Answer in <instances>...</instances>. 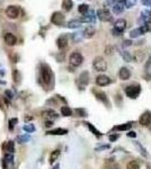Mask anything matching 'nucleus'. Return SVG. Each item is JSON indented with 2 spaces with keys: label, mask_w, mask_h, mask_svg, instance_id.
<instances>
[{
  "label": "nucleus",
  "mask_w": 151,
  "mask_h": 169,
  "mask_svg": "<svg viewBox=\"0 0 151 169\" xmlns=\"http://www.w3.org/2000/svg\"><path fill=\"white\" fill-rule=\"evenodd\" d=\"M41 79H42V83L47 87L53 82V74H52L51 68L47 64L41 66Z\"/></svg>",
  "instance_id": "1"
},
{
  "label": "nucleus",
  "mask_w": 151,
  "mask_h": 169,
  "mask_svg": "<svg viewBox=\"0 0 151 169\" xmlns=\"http://www.w3.org/2000/svg\"><path fill=\"white\" fill-rule=\"evenodd\" d=\"M141 93V86L138 85V83H134V85H130L125 88V94L129 98H132V99H135L139 97Z\"/></svg>",
  "instance_id": "2"
},
{
  "label": "nucleus",
  "mask_w": 151,
  "mask_h": 169,
  "mask_svg": "<svg viewBox=\"0 0 151 169\" xmlns=\"http://www.w3.org/2000/svg\"><path fill=\"white\" fill-rule=\"evenodd\" d=\"M93 66L96 71H99V72H103L107 69V64H106V61L103 59L101 57H97L95 58L93 61Z\"/></svg>",
  "instance_id": "3"
},
{
  "label": "nucleus",
  "mask_w": 151,
  "mask_h": 169,
  "mask_svg": "<svg viewBox=\"0 0 151 169\" xmlns=\"http://www.w3.org/2000/svg\"><path fill=\"white\" fill-rule=\"evenodd\" d=\"M88 83H89V74H88V71H84V72L80 74L79 78H78V81H77L78 88H79L80 90H84Z\"/></svg>",
  "instance_id": "4"
},
{
  "label": "nucleus",
  "mask_w": 151,
  "mask_h": 169,
  "mask_svg": "<svg viewBox=\"0 0 151 169\" xmlns=\"http://www.w3.org/2000/svg\"><path fill=\"white\" fill-rule=\"evenodd\" d=\"M82 61H84V57L79 52H73L69 58V62L72 66H79L82 63Z\"/></svg>",
  "instance_id": "5"
},
{
  "label": "nucleus",
  "mask_w": 151,
  "mask_h": 169,
  "mask_svg": "<svg viewBox=\"0 0 151 169\" xmlns=\"http://www.w3.org/2000/svg\"><path fill=\"white\" fill-rule=\"evenodd\" d=\"M51 23L57 25V26H61L63 23H65V15L61 13V11H55L52 14L51 17Z\"/></svg>",
  "instance_id": "6"
},
{
  "label": "nucleus",
  "mask_w": 151,
  "mask_h": 169,
  "mask_svg": "<svg viewBox=\"0 0 151 169\" xmlns=\"http://www.w3.org/2000/svg\"><path fill=\"white\" fill-rule=\"evenodd\" d=\"M97 17H98V19L101 21V22H111L112 19H113V16L112 14L106 10V9H99L98 11H97Z\"/></svg>",
  "instance_id": "7"
},
{
  "label": "nucleus",
  "mask_w": 151,
  "mask_h": 169,
  "mask_svg": "<svg viewBox=\"0 0 151 169\" xmlns=\"http://www.w3.org/2000/svg\"><path fill=\"white\" fill-rule=\"evenodd\" d=\"M6 15L10 19H16L19 16V8L18 6H8L6 9Z\"/></svg>",
  "instance_id": "8"
},
{
  "label": "nucleus",
  "mask_w": 151,
  "mask_h": 169,
  "mask_svg": "<svg viewBox=\"0 0 151 169\" xmlns=\"http://www.w3.org/2000/svg\"><path fill=\"white\" fill-rule=\"evenodd\" d=\"M111 82H112L111 78H109L108 76H105V74H101V76H98V77L96 78V83H97L98 86H101V87L108 86Z\"/></svg>",
  "instance_id": "9"
},
{
  "label": "nucleus",
  "mask_w": 151,
  "mask_h": 169,
  "mask_svg": "<svg viewBox=\"0 0 151 169\" xmlns=\"http://www.w3.org/2000/svg\"><path fill=\"white\" fill-rule=\"evenodd\" d=\"M81 23H95L96 22V16H95V11L94 10H89L85 15L81 17L80 19Z\"/></svg>",
  "instance_id": "10"
},
{
  "label": "nucleus",
  "mask_w": 151,
  "mask_h": 169,
  "mask_svg": "<svg viewBox=\"0 0 151 169\" xmlns=\"http://www.w3.org/2000/svg\"><path fill=\"white\" fill-rule=\"evenodd\" d=\"M114 28H115L118 33H121L122 34L124 30L126 28V21L125 19H123V18H120V19H117L114 24Z\"/></svg>",
  "instance_id": "11"
},
{
  "label": "nucleus",
  "mask_w": 151,
  "mask_h": 169,
  "mask_svg": "<svg viewBox=\"0 0 151 169\" xmlns=\"http://www.w3.org/2000/svg\"><path fill=\"white\" fill-rule=\"evenodd\" d=\"M139 122H140V124H142V125L150 124L151 123V112H149V110L144 112L143 114L140 116V118H139Z\"/></svg>",
  "instance_id": "12"
},
{
  "label": "nucleus",
  "mask_w": 151,
  "mask_h": 169,
  "mask_svg": "<svg viewBox=\"0 0 151 169\" xmlns=\"http://www.w3.org/2000/svg\"><path fill=\"white\" fill-rule=\"evenodd\" d=\"M95 96H96V98L101 102L103 104H105L106 106H109V100H108L107 96L105 93H103V91H95Z\"/></svg>",
  "instance_id": "13"
},
{
  "label": "nucleus",
  "mask_w": 151,
  "mask_h": 169,
  "mask_svg": "<svg viewBox=\"0 0 151 169\" xmlns=\"http://www.w3.org/2000/svg\"><path fill=\"white\" fill-rule=\"evenodd\" d=\"M5 42H6L7 45L13 46V45H15L17 43V38H16V36L13 33H6L5 34Z\"/></svg>",
  "instance_id": "14"
},
{
  "label": "nucleus",
  "mask_w": 151,
  "mask_h": 169,
  "mask_svg": "<svg viewBox=\"0 0 151 169\" xmlns=\"http://www.w3.org/2000/svg\"><path fill=\"white\" fill-rule=\"evenodd\" d=\"M57 45H58V47L60 50H63L65 47H67V45H68V36L67 35H61L57 40Z\"/></svg>",
  "instance_id": "15"
},
{
  "label": "nucleus",
  "mask_w": 151,
  "mask_h": 169,
  "mask_svg": "<svg viewBox=\"0 0 151 169\" xmlns=\"http://www.w3.org/2000/svg\"><path fill=\"white\" fill-rule=\"evenodd\" d=\"M118 76H120V78H121L122 80H129L130 77H131V72H130V70L128 69V68L123 66V68L120 69Z\"/></svg>",
  "instance_id": "16"
},
{
  "label": "nucleus",
  "mask_w": 151,
  "mask_h": 169,
  "mask_svg": "<svg viewBox=\"0 0 151 169\" xmlns=\"http://www.w3.org/2000/svg\"><path fill=\"white\" fill-rule=\"evenodd\" d=\"M67 133H68V130H65V129H55V130L47 131L46 134H50V135H65Z\"/></svg>",
  "instance_id": "17"
},
{
  "label": "nucleus",
  "mask_w": 151,
  "mask_h": 169,
  "mask_svg": "<svg viewBox=\"0 0 151 169\" xmlns=\"http://www.w3.org/2000/svg\"><path fill=\"white\" fill-rule=\"evenodd\" d=\"M95 33H96V30H95V27H94V26H87L86 30H84L85 37H87V38L93 37L94 35H95Z\"/></svg>",
  "instance_id": "18"
},
{
  "label": "nucleus",
  "mask_w": 151,
  "mask_h": 169,
  "mask_svg": "<svg viewBox=\"0 0 151 169\" xmlns=\"http://www.w3.org/2000/svg\"><path fill=\"white\" fill-rule=\"evenodd\" d=\"M84 37H85L84 32H76V33H72V41L76 42V43H78V42H80V41H82Z\"/></svg>",
  "instance_id": "19"
},
{
  "label": "nucleus",
  "mask_w": 151,
  "mask_h": 169,
  "mask_svg": "<svg viewBox=\"0 0 151 169\" xmlns=\"http://www.w3.org/2000/svg\"><path fill=\"white\" fill-rule=\"evenodd\" d=\"M42 114H43L44 117L50 118V121H51V120H54V118L58 117V114H57V113H55V112H54V110H45V112H43Z\"/></svg>",
  "instance_id": "20"
},
{
  "label": "nucleus",
  "mask_w": 151,
  "mask_h": 169,
  "mask_svg": "<svg viewBox=\"0 0 151 169\" xmlns=\"http://www.w3.org/2000/svg\"><path fill=\"white\" fill-rule=\"evenodd\" d=\"M73 7V2H72V0H63L62 1V8H63V10L65 11H70Z\"/></svg>",
  "instance_id": "21"
},
{
  "label": "nucleus",
  "mask_w": 151,
  "mask_h": 169,
  "mask_svg": "<svg viewBox=\"0 0 151 169\" xmlns=\"http://www.w3.org/2000/svg\"><path fill=\"white\" fill-rule=\"evenodd\" d=\"M134 144H135V147H137V149L139 150V152L142 154L143 157H148V152H147V149L140 143V142H138V141H135L134 142Z\"/></svg>",
  "instance_id": "22"
},
{
  "label": "nucleus",
  "mask_w": 151,
  "mask_h": 169,
  "mask_svg": "<svg viewBox=\"0 0 151 169\" xmlns=\"http://www.w3.org/2000/svg\"><path fill=\"white\" fill-rule=\"evenodd\" d=\"M143 33H142V30H141V27H138V28H134V30H132L130 32V37L131 38H137L139 37L140 35H142Z\"/></svg>",
  "instance_id": "23"
},
{
  "label": "nucleus",
  "mask_w": 151,
  "mask_h": 169,
  "mask_svg": "<svg viewBox=\"0 0 151 169\" xmlns=\"http://www.w3.org/2000/svg\"><path fill=\"white\" fill-rule=\"evenodd\" d=\"M131 129V124L130 123H126V124H121V125H116L113 127L114 131H128Z\"/></svg>",
  "instance_id": "24"
},
{
  "label": "nucleus",
  "mask_w": 151,
  "mask_h": 169,
  "mask_svg": "<svg viewBox=\"0 0 151 169\" xmlns=\"http://www.w3.org/2000/svg\"><path fill=\"white\" fill-rule=\"evenodd\" d=\"M80 26H81V22L80 21H76V19L67 23V27H69V28H79Z\"/></svg>",
  "instance_id": "25"
},
{
  "label": "nucleus",
  "mask_w": 151,
  "mask_h": 169,
  "mask_svg": "<svg viewBox=\"0 0 151 169\" xmlns=\"http://www.w3.org/2000/svg\"><path fill=\"white\" fill-rule=\"evenodd\" d=\"M112 9H113V13H114V14L118 15V14L122 13L123 9H124V8H123V4H118V2H117V4H114Z\"/></svg>",
  "instance_id": "26"
},
{
  "label": "nucleus",
  "mask_w": 151,
  "mask_h": 169,
  "mask_svg": "<svg viewBox=\"0 0 151 169\" xmlns=\"http://www.w3.org/2000/svg\"><path fill=\"white\" fill-rule=\"evenodd\" d=\"M84 124H86L87 126H88V129H89V130H90V131H91V132H93L94 134L96 135V136H98V138H99V136H101V133L99 132V131H98V130H97L95 126H93V125L90 124V123H88V122H85Z\"/></svg>",
  "instance_id": "27"
},
{
  "label": "nucleus",
  "mask_w": 151,
  "mask_h": 169,
  "mask_svg": "<svg viewBox=\"0 0 151 169\" xmlns=\"http://www.w3.org/2000/svg\"><path fill=\"white\" fill-rule=\"evenodd\" d=\"M59 156H60V150H54L52 153L50 154V163H54L55 160H58Z\"/></svg>",
  "instance_id": "28"
},
{
  "label": "nucleus",
  "mask_w": 151,
  "mask_h": 169,
  "mask_svg": "<svg viewBox=\"0 0 151 169\" xmlns=\"http://www.w3.org/2000/svg\"><path fill=\"white\" fill-rule=\"evenodd\" d=\"M121 57L123 58L124 61H126V62H132V55L130 54V52L128 51H121Z\"/></svg>",
  "instance_id": "29"
},
{
  "label": "nucleus",
  "mask_w": 151,
  "mask_h": 169,
  "mask_svg": "<svg viewBox=\"0 0 151 169\" xmlns=\"http://www.w3.org/2000/svg\"><path fill=\"white\" fill-rule=\"evenodd\" d=\"M61 114H62L63 116H71L72 110L71 108L68 107V106H62V107H61Z\"/></svg>",
  "instance_id": "30"
},
{
  "label": "nucleus",
  "mask_w": 151,
  "mask_h": 169,
  "mask_svg": "<svg viewBox=\"0 0 151 169\" xmlns=\"http://www.w3.org/2000/svg\"><path fill=\"white\" fill-rule=\"evenodd\" d=\"M5 149H6V151L7 152H9V153H13L15 150V143L14 141H8L7 143H6V147H5Z\"/></svg>",
  "instance_id": "31"
},
{
  "label": "nucleus",
  "mask_w": 151,
  "mask_h": 169,
  "mask_svg": "<svg viewBox=\"0 0 151 169\" xmlns=\"http://www.w3.org/2000/svg\"><path fill=\"white\" fill-rule=\"evenodd\" d=\"M140 19H142L143 22H148V21H150L151 19V13L150 11H148V10H143L142 13H141V18Z\"/></svg>",
  "instance_id": "32"
},
{
  "label": "nucleus",
  "mask_w": 151,
  "mask_h": 169,
  "mask_svg": "<svg viewBox=\"0 0 151 169\" xmlns=\"http://www.w3.org/2000/svg\"><path fill=\"white\" fill-rule=\"evenodd\" d=\"M78 11H79L80 14H82V15H85L86 13L89 11V6L86 5V4H81L79 7H78Z\"/></svg>",
  "instance_id": "33"
},
{
  "label": "nucleus",
  "mask_w": 151,
  "mask_h": 169,
  "mask_svg": "<svg viewBox=\"0 0 151 169\" xmlns=\"http://www.w3.org/2000/svg\"><path fill=\"white\" fill-rule=\"evenodd\" d=\"M13 78H14V81L16 83H18L21 81V79H22V76H21L19 71L17 69H14V71H13Z\"/></svg>",
  "instance_id": "34"
},
{
  "label": "nucleus",
  "mask_w": 151,
  "mask_h": 169,
  "mask_svg": "<svg viewBox=\"0 0 151 169\" xmlns=\"http://www.w3.org/2000/svg\"><path fill=\"white\" fill-rule=\"evenodd\" d=\"M23 130H24V131H26V132H28V133H32V132H34V131H35V126H34L33 124L24 125Z\"/></svg>",
  "instance_id": "35"
},
{
  "label": "nucleus",
  "mask_w": 151,
  "mask_h": 169,
  "mask_svg": "<svg viewBox=\"0 0 151 169\" xmlns=\"http://www.w3.org/2000/svg\"><path fill=\"white\" fill-rule=\"evenodd\" d=\"M126 168L128 169H140V166H139V163L137 161H130L128 163V166H126Z\"/></svg>",
  "instance_id": "36"
},
{
  "label": "nucleus",
  "mask_w": 151,
  "mask_h": 169,
  "mask_svg": "<svg viewBox=\"0 0 151 169\" xmlns=\"http://www.w3.org/2000/svg\"><path fill=\"white\" fill-rule=\"evenodd\" d=\"M135 4H137V0H125V2H124V5H125V7L126 8L134 7Z\"/></svg>",
  "instance_id": "37"
},
{
  "label": "nucleus",
  "mask_w": 151,
  "mask_h": 169,
  "mask_svg": "<svg viewBox=\"0 0 151 169\" xmlns=\"http://www.w3.org/2000/svg\"><path fill=\"white\" fill-rule=\"evenodd\" d=\"M18 122V120L17 118H11V120H9V130L10 131H13L15 127V125H16V123Z\"/></svg>",
  "instance_id": "38"
},
{
  "label": "nucleus",
  "mask_w": 151,
  "mask_h": 169,
  "mask_svg": "<svg viewBox=\"0 0 151 169\" xmlns=\"http://www.w3.org/2000/svg\"><path fill=\"white\" fill-rule=\"evenodd\" d=\"M5 160L7 162H9V163H11L13 160H14V156H13V153H9V152H8V153L5 156Z\"/></svg>",
  "instance_id": "39"
},
{
  "label": "nucleus",
  "mask_w": 151,
  "mask_h": 169,
  "mask_svg": "<svg viewBox=\"0 0 151 169\" xmlns=\"http://www.w3.org/2000/svg\"><path fill=\"white\" fill-rule=\"evenodd\" d=\"M76 113L78 114V116H81V117H82V116H86V115H87L86 110H82V108H77V110H76Z\"/></svg>",
  "instance_id": "40"
},
{
  "label": "nucleus",
  "mask_w": 151,
  "mask_h": 169,
  "mask_svg": "<svg viewBox=\"0 0 151 169\" xmlns=\"http://www.w3.org/2000/svg\"><path fill=\"white\" fill-rule=\"evenodd\" d=\"M17 140L21 141V143H22V142H27V141L29 140V136H18Z\"/></svg>",
  "instance_id": "41"
},
{
  "label": "nucleus",
  "mask_w": 151,
  "mask_h": 169,
  "mask_svg": "<svg viewBox=\"0 0 151 169\" xmlns=\"http://www.w3.org/2000/svg\"><path fill=\"white\" fill-rule=\"evenodd\" d=\"M5 95L7 96V97H8V98H9V99H11V98L14 97V95H13V93H11L10 90H6V91H5Z\"/></svg>",
  "instance_id": "42"
},
{
  "label": "nucleus",
  "mask_w": 151,
  "mask_h": 169,
  "mask_svg": "<svg viewBox=\"0 0 151 169\" xmlns=\"http://www.w3.org/2000/svg\"><path fill=\"white\" fill-rule=\"evenodd\" d=\"M142 4H143L144 6L150 7V6H151V0H142Z\"/></svg>",
  "instance_id": "43"
},
{
  "label": "nucleus",
  "mask_w": 151,
  "mask_h": 169,
  "mask_svg": "<svg viewBox=\"0 0 151 169\" xmlns=\"http://www.w3.org/2000/svg\"><path fill=\"white\" fill-rule=\"evenodd\" d=\"M132 44V41H130V40H125L124 42H123V46H129V45Z\"/></svg>",
  "instance_id": "44"
},
{
  "label": "nucleus",
  "mask_w": 151,
  "mask_h": 169,
  "mask_svg": "<svg viewBox=\"0 0 151 169\" xmlns=\"http://www.w3.org/2000/svg\"><path fill=\"white\" fill-rule=\"evenodd\" d=\"M118 139V135H109V141L111 142H113V141H115V140H117Z\"/></svg>",
  "instance_id": "45"
},
{
  "label": "nucleus",
  "mask_w": 151,
  "mask_h": 169,
  "mask_svg": "<svg viewBox=\"0 0 151 169\" xmlns=\"http://www.w3.org/2000/svg\"><path fill=\"white\" fill-rule=\"evenodd\" d=\"M128 136H130V138H135V136H137V133L133 132V131H130V132L128 133Z\"/></svg>",
  "instance_id": "46"
},
{
  "label": "nucleus",
  "mask_w": 151,
  "mask_h": 169,
  "mask_svg": "<svg viewBox=\"0 0 151 169\" xmlns=\"http://www.w3.org/2000/svg\"><path fill=\"white\" fill-rule=\"evenodd\" d=\"M109 148V146H101V147H99V148H97V151H101V150H104V149H108Z\"/></svg>",
  "instance_id": "47"
},
{
  "label": "nucleus",
  "mask_w": 151,
  "mask_h": 169,
  "mask_svg": "<svg viewBox=\"0 0 151 169\" xmlns=\"http://www.w3.org/2000/svg\"><path fill=\"white\" fill-rule=\"evenodd\" d=\"M112 33H113V35H115V36H118V35H121V33H118V32H117L115 28H113V30H112Z\"/></svg>",
  "instance_id": "48"
},
{
  "label": "nucleus",
  "mask_w": 151,
  "mask_h": 169,
  "mask_svg": "<svg viewBox=\"0 0 151 169\" xmlns=\"http://www.w3.org/2000/svg\"><path fill=\"white\" fill-rule=\"evenodd\" d=\"M4 74H5V69L0 66V76H4Z\"/></svg>",
  "instance_id": "49"
},
{
  "label": "nucleus",
  "mask_w": 151,
  "mask_h": 169,
  "mask_svg": "<svg viewBox=\"0 0 151 169\" xmlns=\"http://www.w3.org/2000/svg\"><path fill=\"white\" fill-rule=\"evenodd\" d=\"M45 125H46V126H51V125H52V121H46V122H45Z\"/></svg>",
  "instance_id": "50"
},
{
  "label": "nucleus",
  "mask_w": 151,
  "mask_h": 169,
  "mask_svg": "<svg viewBox=\"0 0 151 169\" xmlns=\"http://www.w3.org/2000/svg\"><path fill=\"white\" fill-rule=\"evenodd\" d=\"M118 4H123V2H125V0H116Z\"/></svg>",
  "instance_id": "51"
}]
</instances>
